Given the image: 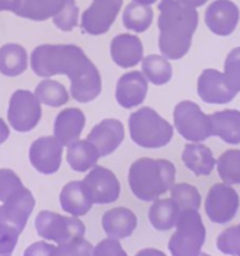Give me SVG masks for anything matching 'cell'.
Segmentation results:
<instances>
[{
  "instance_id": "cell-1",
  "label": "cell",
  "mask_w": 240,
  "mask_h": 256,
  "mask_svg": "<svg viewBox=\"0 0 240 256\" xmlns=\"http://www.w3.org/2000/svg\"><path fill=\"white\" fill-rule=\"evenodd\" d=\"M30 65L40 78L66 75L70 80V95L79 102H92L102 92L99 70L76 45H39L32 50Z\"/></svg>"
},
{
  "instance_id": "cell-2",
  "label": "cell",
  "mask_w": 240,
  "mask_h": 256,
  "mask_svg": "<svg viewBox=\"0 0 240 256\" xmlns=\"http://www.w3.org/2000/svg\"><path fill=\"white\" fill-rule=\"evenodd\" d=\"M158 9L160 12L158 19L160 52L166 59H182L192 46L199 20L198 12L176 0H160Z\"/></svg>"
},
{
  "instance_id": "cell-3",
  "label": "cell",
  "mask_w": 240,
  "mask_h": 256,
  "mask_svg": "<svg viewBox=\"0 0 240 256\" xmlns=\"http://www.w3.org/2000/svg\"><path fill=\"white\" fill-rule=\"evenodd\" d=\"M174 182L175 166L169 160L140 158L129 168V186L142 202L156 200L172 189Z\"/></svg>"
},
{
  "instance_id": "cell-4",
  "label": "cell",
  "mask_w": 240,
  "mask_h": 256,
  "mask_svg": "<svg viewBox=\"0 0 240 256\" xmlns=\"http://www.w3.org/2000/svg\"><path fill=\"white\" fill-rule=\"evenodd\" d=\"M129 132L132 142L140 148L159 149L172 142L174 129L154 109L145 106L130 115Z\"/></svg>"
},
{
  "instance_id": "cell-5",
  "label": "cell",
  "mask_w": 240,
  "mask_h": 256,
  "mask_svg": "<svg viewBox=\"0 0 240 256\" xmlns=\"http://www.w3.org/2000/svg\"><path fill=\"white\" fill-rule=\"evenodd\" d=\"M176 232L169 240L172 256H199L205 242V228L198 210H182L176 220Z\"/></svg>"
},
{
  "instance_id": "cell-6",
  "label": "cell",
  "mask_w": 240,
  "mask_h": 256,
  "mask_svg": "<svg viewBox=\"0 0 240 256\" xmlns=\"http://www.w3.org/2000/svg\"><path fill=\"white\" fill-rule=\"evenodd\" d=\"M35 228L40 238L58 245L84 238L85 234V225L76 216H64L48 210L38 214Z\"/></svg>"
},
{
  "instance_id": "cell-7",
  "label": "cell",
  "mask_w": 240,
  "mask_h": 256,
  "mask_svg": "<svg viewBox=\"0 0 240 256\" xmlns=\"http://www.w3.org/2000/svg\"><path fill=\"white\" fill-rule=\"evenodd\" d=\"M174 126L185 140L202 142L212 136L210 115L202 112L194 102L184 100L176 104L174 109Z\"/></svg>"
},
{
  "instance_id": "cell-8",
  "label": "cell",
  "mask_w": 240,
  "mask_h": 256,
  "mask_svg": "<svg viewBox=\"0 0 240 256\" xmlns=\"http://www.w3.org/2000/svg\"><path fill=\"white\" fill-rule=\"evenodd\" d=\"M42 119V106L35 94L28 90H16L12 95L8 109L10 126L19 132L34 129Z\"/></svg>"
},
{
  "instance_id": "cell-9",
  "label": "cell",
  "mask_w": 240,
  "mask_h": 256,
  "mask_svg": "<svg viewBox=\"0 0 240 256\" xmlns=\"http://www.w3.org/2000/svg\"><path fill=\"white\" fill-rule=\"evenodd\" d=\"M239 195L225 182L215 184L210 188L205 200V212L215 224H225L230 222L239 209Z\"/></svg>"
},
{
  "instance_id": "cell-10",
  "label": "cell",
  "mask_w": 240,
  "mask_h": 256,
  "mask_svg": "<svg viewBox=\"0 0 240 256\" xmlns=\"http://www.w3.org/2000/svg\"><path fill=\"white\" fill-rule=\"evenodd\" d=\"M92 204H110L120 196V182L112 170L95 165L82 180Z\"/></svg>"
},
{
  "instance_id": "cell-11",
  "label": "cell",
  "mask_w": 240,
  "mask_h": 256,
  "mask_svg": "<svg viewBox=\"0 0 240 256\" xmlns=\"http://www.w3.org/2000/svg\"><path fill=\"white\" fill-rule=\"evenodd\" d=\"M122 5V0H92V4L82 12V28L90 35L108 32Z\"/></svg>"
},
{
  "instance_id": "cell-12",
  "label": "cell",
  "mask_w": 240,
  "mask_h": 256,
  "mask_svg": "<svg viewBox=\"0 0 240 256\" xmlns=\"http://www.w3.org/2000/svg\"><path fill=\"white\" fill-rule=\"evenodd\" d=\"M62 144L54 136H42L35 140L29 149V160L40 174L50 175L62 165Z\"/></svg>"
},
{
  "instance_id": "cell-13",
  "label": "cell",
  "mask_w": 240,
  "mask_h": 256,
  "mask_svg": "<svg viewBox=\"0 0 240 256\" xmlns=\"http://www.w3.org/2000/svg\"><path fill=\"white\" fill-rule=\"evenodd\" d=\"M34 206L35 199L32 192L26 188H22L2 202L0 206V222L12 225L22 232Z\"/></svg>"
},
{
  "instance_id": "cell-14",
  "label": "cell",
  "mask_w": 240,
  "mask_h": 256,
  "mask_svg": "<svg viewBox=\"0 0 240 256\" xmlns=\"http://www.w3.org/2000/svg\"><path fill=\"white\" fill-rule=\"evenodd\" d=\"M239 9L230 0H215L205 12V24L212 32L219 36H228L236 28Z\"/></svg>"
},
{
  "instance_id": "cell-15",
  "label": "cell",
  "mask_w": 240,
  "mask_h": 256,
  "mask_svg": "<svg viewBox=\"0 0 240 256\" xmlns=\"http://www.w3.org/2000/svg\"><path fill=\"white\" fill-rule=\"evenodd\" d=\"M124 136V126L119 120L104 119L92 128L88 134L86 140L96 148L100 158H104L120 146Z\"/></svg>"
},
{
  "instance_id": "cell-16",
  "label": "cell",
  "mask_w": 240,
  "mask_h": 256,
  "mask_svg": "<svg viewBox=\"0 0 240 256\" xmlns=\"http://www.w3.org/2000/svg\"><path fill=\"white\" fill-rule=\"evenodd\" d=\"M198 95L208 104H228L236 94L228 86L224 74L215 69H205L198 79Z\"/></svg>"
},
{
  "instance_id": "cell-17",
  "label": "cell",
  "mask_w": 240,
  "mask_h": 256,
  "mask_svg": "<svg viewBox=\"0 0 240 256\" xmlns=\"http://www.w3.org/2000/svg\"><path fill=\"white\" fill-rule=\"evenodd\" d=\"M148 92V80L140 72H130L122 75L116 82L115 98L124 109L139 106L144 102Z\"/></svg>"
},
{
  "instance_id": "cell-18",
  "label": "cell",
  "mask_w": 240,
  "mask_h": 256,
  "mask_svg": "<svg viewBox=\"0 0 240 256\" xmlns=\"http://www.w3.org/2000/svg\"><path fill=\"white\" fill-rule=\"evenodd\" d=\"M110 54L118 66L124 69L135 66L142 62L144 55L142 40L136 35H116L110 42Z\"/></svg>"
},
{
  "instance_id": "cell-19",
  "label": "cell",
  "mask_w": 240,
  "mask_h": 256,
  "mask_svg": "<svg viewBox=\"0 0 240 256\" xmlns=\"http://www.w3.org/2000/svg\"><path fill=\"white\" fill-rule=\"evenodd\" d=\"M85 126V115L78 108H66L56 115L54 122V138L62 146L78 142Z\"/></svg>"
},
{
  "instance_id": "cell-20",
  "label": "cell",
  "mask_w": 240,
  "mask_h": 256,
  "mask_svg": "<svg viewBox=\"0 0 240 256\" xmlns=\"http://www.w3.org/2000/svg\"><path fill=\"white\" fill-rule=\"evenodd\" d=\"M138 220L134 212L126 208H114L102 215V225L105 234L112 239H125L134 232Z\"/></svg>"
},
{
  "instance_id": "cell-21",
  "label": "cell",
  "mask_w": 240,
  "mask_h": 256,
  "mask_svg": "<svg viewBox=\"0 0 240 256\" xmlns=\"http://www.w3.org/2000/svg\"><path fill=\"white\" fill-rule=\"evenodd\" d=\"M62 209L72 216H84L92 208V198L82 182H70L60 192Z\"/></svg>"
},
{
  "instance_id": "cell-22",
  "label": "cell",
  "mask_w": 240,
  "mask_h": 256,
  "mask_svg": "<svg viewBox=\"0 0 240 256\" xmlns=\"http://www.w3.org/2000/svg\"><path fill=\"white\" fill-rule=\"evenodd\" d=\"M68 2L69 0H19L12 12L25 19L44 22L56 16Z\"/></svg>"
},
{
  "instance_id": "cell-23",
  "label": "cell",
  "mask_w": 240,
  "mask_h": 256,
  "mask_svg": "<svg viewBox=\"0 0 240 256\" xmlns=\"http://www.w3.org/2000/svg\"><path fill=\"white\" fill-rule=\"evenodd\" d=\"M212 136H218L228 144H240V112L234 109L222 110L210 115Z\"/></svg>"
},
{
  "instance_id": "cell-24",
  "label": "cell",
  "mask_w": 240,
  "mask_h": 256,
  "mask_svg": "<svg viewBox=\"0 0 240 256\" xmlns=\"http://www.w3.org/2000/svg\"><path fill=\"white\" fill-rule=\"evenodd\" d=\"M182 160L185 166L196 176L209 175L216 164L212 150L202 142H190L185 145Z\"/></svg>"
},
{
  "instance_id": "cell-25",
  "label": "cell",
  "mask_w": 240,
  "mask_h": 256,
  "mask_svg": "<svg viewBox=\"0 0 240 256\" xmlns=\"http://www.w3.org/2000/svg\"><path fill=\"white\" fill-rule=\"evenodd\" d=\"M100 155L96 148L90 142L78 140L68 146L66 160L74 172H85L96 165Z\"/></svg>"
},
{
  "instance_id": "cell-26",
  "label": "cell",
  "mask_w": 240,
  "mask_h": 256,
  "mask_svg": "<svg viewBox=\"0 0 240 256\" xmlns=\"http://www.w3.org/2000/svg\"><path fill=\"white\" fill-rule=\"evenodd\" d=\"M180 210L172 199H156L149 209V222L159 232L175 228Z\"/></svg>"
},
{
  "instance_id": "cell-27",
  "label": "cell",
  "mask_w": 240,
  "mask_h": 256,
  "mask_svg": "<svg viewBox=\"0 0 240 256\" xmlns=\"http://www.w3.org/2000/svg\"><path fill=\"white\" fill-rule=\"evenodd\" d=\"M28 68V52L19 44H5L0 48V72L14 78Z\"/></svg>"
},
{
  "instance_id": "cell-28",
  "label": "cell",
  "mask_w": 240,
  "mask_h": 256,
  "mask_svg": "<svg viewBox=\"0 0 240 256\" xmlns=\"http://www.w3.org/2000/svg\"><path fill=\"white\" fill-rule=\"evenodd\" d=\"M142 74L154 85H164L172 76V68L169 60L160 55H149L142 59Z\"/></svg>"
},
{
  "instance_id": "cell-29",
  "label": "cell",
  "mask_w": 240,
  "mask_h": 256,
  "mask_svg": "<svg viewBox=\"0 0 240 256\" xmlns=\"http://www.w3.org/2000/svg\"><path fill=\"white\" fill-rule=\"evenodd\" d=\"M35 96L40 104L50 108H59L69 102V92L62 84L52 79H45L38 84L35 89Z\"/></svg>"
},
{
  "instance_id": "cell-30",
  "label": "cell",
  "mask_w": 240,
  "mask_h": 256,
  "mask_svg": "<svg viewBox=\"0 0 240 256\" xmlns=\"http://www.w3.org/2000/svg\"><path fill=\"white\" fill-rule=\"evenodd\" d=\"M152 22V10L149 5L130 2L122 12V24L126 29L135 32H142Z\"/></svg>"
},
{
  "instance_id": "cell-31",
  "label": "cell",
  "mask_w": 240,
  "mask_h": 256,
  "mask_svg": "<svg viewBox=\"0 0 240 256\" xmlns=\"http://www.w3.org/2000/svg\"><path fill=\"white\" fill-rule=\"evenodd\" d=\"M216 168L218 174L225 184H240V150L232 149L220 155Z\"/></svg>"
},
{
  "instance_id": "cell-32",
  "label": "cell",
  "mask_w": 240,
  "mask_h": 256,
  "mask_svg": "<svg viewBox=\"0 0 240 256\" xmlns=\"http://www.w3.org/2000/svg\"><path fill=\"white\" fill-rule=\"evenodd\" d=\"M170 192H172V199L178 205L180 212L189 209L198 210L200 208L202 198H200L196 188L192 186V185L186 184V182L172 185Z\"/></svg>"
},
{
  "instance_id": "cell-33",
  "label": "cell",
  "mask_w": 240,
  "mask_h": 256,
  "mask_svg": "<svg viewBox=\"0 0 240 256\" xmlns=\"http://www.w3.org/2000/svg\"><path fill=\"white\" fill-rule=\"evenodd\" d=\"M222 74L230 90L235 94L240 92V46L235 48L228 54Z\"/></svg>"
},
{
  "instance_id": "cell-34",
  "label": "cell",
  "mask_w": 240,
  "mask_h": 256,
  "mask_svg": "<svg viewBox=\"0 0 240 256\" xmlns=\"http://www.w3.org/2000/svg\"><path fill=\"white\" fill-rule=\"evenodd\" d=\"M216 246L224 254L240 256V225L224 230L218 236Z\"/></svg>"
},
{
  "instance_id": "cell-35",
  "label": "cell",
  "mask_w": 240,
  "mask_h": 256,
  "mask_svg": "<svg viewBox=\"0 0 240 256\" xmlns=\"http://www.w3.org/2000/svg\"><path fill=\"white\" fill-rule=\"evenodd\" d=\"M92 249L89 242L80 238L72 242L59 244L52 249L50 256H92Z\"/></svg>"
},
{
  "instance_id": "cell-36",
  "label": "cell",
  "mask_w": 240,
  "mask_h": 256,
  "mask_svg": "<svg viewBox=\"0 0 240 256\" xmlns=\"http://www.w3.org/2000/svg\"><path fill=\"white\" fill-rule=\"evenodd\" d=\"M78 18H79V9H78L75 0H69L64 9L52 18L55 26L62 32H72L78 25Z\"/></svg>"
},
{
  "instance_id": "cell-37",
  "label": "cell",
  "mask_w": 240,
  "mask_h": 256,
  "mask_svg": "<svg viewBox=\"0 0 240 256\" xmlns=\"http://www.w3.org/2000/svg\"><path fill=\"white\" fill-rule=\"evenodd\" d=\"M20 178L10 169H0V202H4L5 200L20 189H22Z\"/></svg>"
},
{
  "instance_id": "cell-38",
  "label": "cell",
  "mask_w": 240,
  "mask_h": 256,
  "mask_svg": "<svg viewBox=\"0 0 240 256\" xmlns=\"http://www.w3.org/2000/svg\"><path fill=\"white\" fill-rule=\"evenodd\" d=\"M20 232L12 225L0 222V256H12L16 246Z\"/></svg>"
},
{
  "instance_id": "cell-39",
  "label": "cell",
  "mask_w": 240,
  "mask_h": 256,
  "mask_svg": "<svg viewBox=\"0 0 240 256\" xmlns=\"http://www.w3.org/2000/svg\"><path fill=\"white\" fill-rule=\"evenodd\" d=\"M92 256H128L122 249V244L116 239L102 240L96 246L92 249Z\"/></svg>"
},
{
  "instance_id": "cell-40",
  "label": "cell",
  "mask_w": 240,
  "mask_h": 256,
  "mask_svg": "<svg viewBox=\"0 0 240 256\" xmlns=\"http://www.w3.org/2000/svg\"><path fill=\"white\" fill-rule=\"evenodd\" d=\"M54 248V245L44 242H34L25 250L24 256H50Z\"/></svg>"
},
{
  "instance_id": "cell-41",
  "label": "cell",
  "mask_w": 240,
  "mask_h": 256,
  "mask_svg": "<svg viewBox=\"0 0 240 256\" xmlns=\"http://www.w3.org/2000/svg\"><path fill=\"white\" fill-rule=\"evenodd\" d=\"M19 0H0V12H14Z\"/></svg>"
},
{
  "instance_id": "cell-42",
  "label": "cell",
  "mask_w": 240,
  "mask_h": 256,
  "mask_svg": "<svg viewBox=\"0 0 240 256\" xmlns=\"http://www.w3.org/2000/svg\"><path fill=\"white\" fill-rule=\"evenodd\" d=\"M9 135H10L9 128H8V125L5 124L4 120L0 118V144H2V142L9 138Z\"/></svg>"
},
{
  "instance_id": "cell-43",
  "label": "cell",
  "mask_w": 240,
  "mask_h": 256,
  "mask_svg": "<svg viewBox=\"0 0 240 256\" xmlns=\"http://www.w3.org/2000/svg\"><path fill=\"white\" fill-rule=\"evenodd\" d=\"M135 256H166L162 252L156 249H142Z\"/></svg>"
},
{
  "instance_id": "cell-44",
  "label": "cell",
  "mask_w": 240,
  "mask_h": 256,
  "mask_svg": "<svg viewBox=\"0 0 240 256\" xmlns=\"http://www.w3.org/2000/svg\"><path fill=\"white\" fill-rule=\"evenodd\" d=\"M176 2H179L180 4L185 5V6L198 8V6H202V5H204L208 0H176Z\"/></svg>"
},
{
  "instance_id": "cell-45",
  "label": "cell",
  "mask_w": 240,
  "mask_h": 256,
  "mask_svg": "<svg viewBox=\"0 0 240 256\" xmlns=\"http://www.w3.org/2000/svg\"><path fill=\"white\" fill-rule=\"evenodd\" d=\"M135 2H139V4H144V5H152L154 2H156V0H134Z\"/></svg>"
},
{
  "instance_id": "cell-46",
  "label": "cell",
  "mask_w": 240,
  "mask_h": 256,
  "mask_svg": "<svg viewBox=\"0 0 240 256\" xmlns=\"http://www.w3.org/2000/svg\"><path fill=\"white\" fill-rule=\"evenodd\" d=\"M199 256H209V255H206V254H204V252H200V254H199Z\"/></svg>"
}]
</instances>
